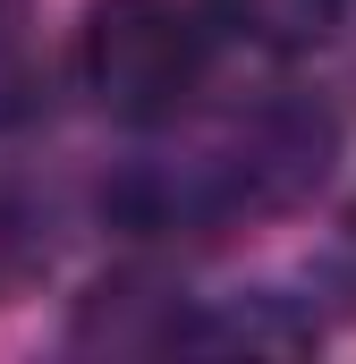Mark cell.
I'll list each match as a JSON object with an SVG mask.
<instances>
[{
	"label": "cell",
	"instance_id": "obj_1",
	"mask_svg": "<svg viewBox=\"0 0 356 364\" xmlns=\"http://www.w3.org/2000/svg\"><path fill=\"white\" fill-rule=\"evenodd\" d=\"M340 127L314 102H263L246 110L212 153L195 161H153L119 195H102L127 229H221V220H255V212H288L331 178Z\"/></svg>",
	"mask_w": 356,
	"mask_h": 364
},
{
	"label": "cell",
	"instance_id": "obj_2",
	"mask_svg": "<svg viewBox=\"0 0 356 364\" xmlns=\"http://www.w3.org/2000/svg\"><path fill=\"white\" fill-rule=\"evenodd\" d=\"M212 77V26L195 0H93L77 26V85L127 127L178 119Z\"/></svg>",
	"mask_w": 356,
	"mask_h": 364
},
{
	"label": "cell",
	"instance_id": "obj_3",
	"mask_svg": "<svg viewBox=\"0 0 356 364\" xmlns=\"http://www.w3.org/2000/svg\"><path fill=\"white\" fill-rule=\"evenodd\" d=\"M340 9L348 0H212V17L229 34H246L255 51H314V43H331Z\"/></svg>",
	"mask_w": 356,
	"mask_h": 364
},
{
	"label": "cell",
	"instance_id": "obj_4",
	"mask_svg": "<svg viewBox=\"0 0 356 364\" xmlns=\"http://www.w3.org/2000/svg\"><path fill=\"white\" fill-rule=\"evenodd\" d=\"M34 102V51H26V0H0V127Z\"/></svg>",
	"mask_w": 356,
	"mask_h": 364
}]
</instances>
